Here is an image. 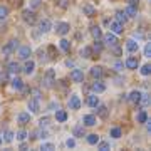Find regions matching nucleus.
<instances>
[{
    "label": "nucleus",
    "instance_id": "31",
    "mask_svg": "<svg viewBox=\"0 0 151 151\" xmlns=\"http://www.w3.org/2000/svg\"><path fill=\"white\" fill-rule=\"evenodd\" d=\"M59 47L62 49L64 52H69V50H70V42L67 40V39H64V37H62V39L59 40Z\"/></svg>",
    "mask_w": 151,
    "mask_h": 151
},
{
    "label": "nucleus",
    "instance_id": "48",
    "mask_svg": "<svg viewBox=\"0 0 151 151\" xmlns=\"http://www.w3.org/2000/svg\"><path fill=\"white\" fill-rule=\"evenodd\" d=\"M111 52H113L114 55H121V54H123V50H121V47H119L118 44H114V45H111Z\"/></svg>",
    "mask_w": 151,
    "mask_h": 151
},
{
    "label": "nucleus",
    "instance_id": "40",
    "mask_svg": "<svg viewBox=\"0 0 151 151\" xmlns=\"http://www.w3.org/2000/svg\"><path fill=\"white\" fill-rule=\"evenodd\" d=\"M121 134H123L121 128H113V129H111V133H109V136H111V138H114V139H119V138H121Z\"/></svg>",
    "mask_w": 151,
    "mask_h": 151
},
{
    "label": "nucleus",
    "instance_id": "26",
    "mask_svg": "<svg viewBox=\"0 0 151 151\" xmlns=\"http://www.w3.org/2000/svg\"><path fill=\"white\" fill-rule=\"evenodd\" d=\"M81 55L84 57V59H91L92 55H94V52H92V47H89V45H84V47H81Z\"/></svg>",
    "mask_w": 151,
    "mask_h": 151
},
{
    "label": "nucleus",
    "instance_id": "53",
    "mask_svg": "<svg viewBox=\"0 0 151 151\" xmlns=\"http://www.w3.org/2000/svg\"><path fill=\"white\" fill-rule=\"evenodd\" d=\"M65 65H67V67H74V60L67 59V60H65Z\"/></svg>",
    "mask_w": 151,
    "mask_h": 151
},
{
    "label": "nucleus",
    "instance_id": "39",
    "mask_svg": "<svg viewBox=\"0 0 151 151\" xmlns=\"http://www.w3.org/2000/svg\"><path fill=\"white\" fill-rule=\"evenodd\" d=\"M116 20H118V22H121V24L124 25V22L128 20V17H126L124 10H118V12H116Z\"/></svg>",
    "mask_w": 151,
    "mask_h": 151
},
{
    "label": "nucleus",
    "instance_id": "43",
    "mask_svg": "<svg viewBox=\"0 0 151 151\" xmlns=\"http://www.w3.org/2000/svg\"><path fill=\"white\" fill-rule=\"evenodd\" d=\"M9 47L12 49V52H15L17 49H19V45H20V44H19V40H17V39H10V40H9Z\"/></svg>",
    "mask_w": 151,
    "mask_h": 151
},
{
    "label": "nucleus",
    "instance_id": "8",
    "mask_svg": "<svg viewBox=\"0 0 151 151\" xmlns=\"http://www.w3.org/2000/svg\"><path fill=\"white\" fill-rule=\"evenodd\" d=\"M123 30H124V27H123L121 22H118V20H111L109 22V32L119 35V34H123Z\"/></svg>",
    "mask_w": 151,
    "mask_h": 151
},
{
    "label": "nucleus",
    "instance_id": "45",
    "mask_svg": "<svg viewBox=\"0 0 151 151\" xmlns=\"http://www.w3.org/2000/svg\"><path fill=\"white\" fill-rule=\"evenodd\" d=\"M139 103H141V106H143V108H146V106H150V96H148V94H141Z\"/></svg>",
    "mask_w": 151,
    "mask_h": 151
},
{
    "label": "nucleus",
    "instance_id": "49",
    "mask_svg": "<svg viewBox=\"0 0 151 151\" xmlns=\"http://www.w3.org/2000/svg\"><path fill=\"white\" fill-rule=\"evenodd\" d=\"M145 57H148V59L151 57V44L150 42H146V45H145Z\"/></svg>",
    "mask_w": 151,
    "mask_h": 151
},
{
    "label": "nucleus",
    "instance_id": "56",
    "mask_svg": "<svg viewBox=\"0 0 151 151\" xmlns=\"http://www.w3.org/2000/svg\"><path fill=\"white\" fill-rule=\"evenodd\" d=\"M2 143H4V136L0 134V146H2Z\"/></svg>",
    "mask_w": 151,
    "mask_h": 151
},
{
    "label": "nucleus",
    "instance_id": "27",
    "mask_svg": "<svg viewBox=\"0 0 151 151\" xmlns=\"http://www.w3.org/2000/svg\"><path fill=\"white\" fill-rule=\"evenodd\" d=\"M32 138H39V139H45L47 138V129L45 128H39L37 131L32 133Z\"/></svg>",
    "mask_w": 151,
    "mask_h": 151
},
{
    "label": "nucleus",
    "instance_id": "46",
    "mask_svg": "<svg viewBox=\"0 0 151 151\" xmlns=\"http://www.w3.org/2000/svg\"><path fill=\"white\" fill-rule=\"evenodd\" d=\"M139 72H141V76H150L151 74V65L150 64H145L139 69Z\"/></svg>",
    "mask_w": 151,
    "mask_h": 151
},
{
    "label": "nucleus",
    "instance_id": "52",
    "mask_svg": "<svg viewBox=\"0 0 151 151\" xmlns=\"http://www.w3.org/2000/svg\"><path fill=\"white\" fill-rule=\"evenodd\" d=\"M123 67H124V64L121 62V60H116V62H114V69L118 70V72H121V70H123Z\"/></svg>",
    "mask_w": 151,
    "mask_h": 151
},
{
    "label": "nucleus",
    "instance_id": "29",
    "mask_svg": "<svg viewBox=\"0 0 151 151\" xmlns=\"http://www.w3.org/2000/svg\"><path fill=\"white\" fill-rule=\"evenodd\" d=\"M103 42H101V39H94V45H92V52H96V54H101L103 52Z\"/></svg>",
    "mask_w": 151,
    "mask_h": 151
},
{
    "label": "nucleus",
    "instance_id": "47",
    "mask_svg": "<svg viewBox=\"0 0 151 151\" xmlns=\"http://www.w3.org/2000/svg\"><path fill=\"white\" fill-rule=\"evenodd\" d=\"M49 124H50V118H47V116L39 119V126H40V128H47Z\"/></svg>",
    "mask_w": 151,
    "mask_h": 151
},
{
    "label": "nucleus",
    "instance_id": "25",
    "mask_svg": "<svg viewBox=\"0 0 151 151\" xmlns=\"http://www.w3.org/2000/svg\"><path fill=\"white\" fill-rule=\"evenodd\" d=\"M82 14L87 17H94L96 15V9L92 5H89V4H86V5H82Z\"/></svg>",
    "mask_w": 151,
    "mask_h": 151
},
{
    "label": "nucleus",
    "instance_id": "3",
    "mask_svg": "<svg viewBox=\"0 0 151 151\" xmlns=\"http://www.w3.org/2000/svg\"><path fill=\"white\" fill-rule=\"evenodd\" d=\"M69 79L72 82H76V84H81V82H84V72H82L81 69H72L69 74Z\"/></svg>",
    "mask_w": 151,
    "mask_h": 151
},
{
    "label": "nucleus",
    "instance_id": "34",
    "mask_svg": "<svg viewBox=\"0 0 151 151\" xmlns=\"http://www.w3.org/2000/svg\"><path fill=\"white\" fill-rule=\"evenodd\" d=\"M14 136H15V138H17L19 141H25V139H27V136H29V133H27L25 129H19Z\"/></svg>",
    "mask_w": 151,
    "mask_h": 151
},
{
    "label": "nucleus",
    "instance_id": "55",
    "mask_svg": "<svg viewBox=\"0 0 151 151\" xmlns=\"http://www.w3.org/2000/svg\"><path fill=\"white\" fill-rule=\"evenodd\" d=\"M128 4H131V5H136V7H138V0H128Z\"/></svg>",
    "mask_w": 151,
    "mask_h": 151
},
{
    "label": "nucleus",
    "instance_id": "14",
    "mask_svg": "<svg viewBox=\"0 0 151 151\" xmlns=\"http://www.w3.org/2000/svg\"><path fill=\"white\" fill-rule=\"evenodd\" d=\"M22 70H24V74H27V76L34 74V70H35V62L30 60V59H27L25 60V64L22 65Z\"/></svg>",
    "mask_w": 151,
    "mask_h": 151
},
{
    "label": "nucleus",
    "instance_id": "51",
    "mask_svg": "<svg viewBox=\"0 0 151 151\" xmlns=\"http://www.w3.org/2000/svg\"><path fill=\"white\" fill-rule=\"evenodd\" d=\"M39 7H40V0H30V9L32 10H35Z\"/></svg>",
    "mask_w": 151,
    "mask_h": 151
},
{
    "label": "nucleus",
    "instance_id": "28",
    "mask_svg": "<svg viewBox=\"0 0 151 151\" xmlns=\"http://www.w3.org/2000/svg\"><path fill=\"white\" fill-rule=\"evenodd\" d=\"M96 113H97V116H99V118H108V108H106V106H101V104H97L96 108Z\"/></svg>",
    "mask_w": 151,
    "mask_h": 151
},
{
    "label": "nucleus",
    "instance_id": "10",
    "mask_svg": "<svg viewBox=\"0 0 151 151\" xmlns=\"http://www.w3.org/2000/svg\"><path fill=\"white\" fill-rule=\"evenodd\" d=\"M50 29H52V22L49 20V19H42V20L39 22V32L40 34L50 32Z\"/></svg>",
    "mask_w": 151,
    "mask_h": 151
},
{
    "label": "nucleus",
    "instance_id": "9",
    "mask_svg": "<svg viewBox=\"0 0 151 151\" xmlns=\"http://www.w3.org/2000/svg\"><path fill=\"white\" fill-rule=\"evenodd\" d=\"M91 91L94 92V94H101V92L106 91V84H104L101 79H96V81L92 82V86H91Z\"/></svg>",
    "mask_w": 151,
    "mask_h": 151
},
{
    "label": "nucleus",
    "instance_id": "6",
    "mask_svg": "<svg viewBox=\"0 0 151 151\" xmlns=\"http://www.w3.org/2000/svg\"><path fill=\"white\" fill-rule=\"evenodd\" d=\"M81 106H82L81 97L77 96V94H72V96L69 97V109H74V111H77V109H81Z\"/></svg>",
    "mask_w": 151,
    "mask_h": 151
},
{
    "label": "nucleus",
    "instance_id": "30",
    "mask_svg": "<svg viewBox=\"0 0 151 151\" xmlns=\"http://www.w3.org/2000/svg\"><path fill=\"white\" fill-rule=\"evenodd\" d=\"M91 35L94 39H101L103 37V30H101V27H99V25H92L91 27Z\"/></svg>",
    "mask_w": 151,
    "mask_h": 151
},
{
    "label": "nucleus",
    "instance_id": "44",
    "mask_svg": "<svg viewBox=\"0 0 151 151\" xmlns=\"http://www.w3.org/2000/svg\"><path fill=\"white\" fill-rule=\"evenodd\" d=\"M55 4L59 9H69L70 5V0H55Z\"/></svg>",
    "mask_w": 151,
    "mask_h": 151
},
{
    "label": "nucleus",
    "instance_id": "13",
    "mask_svg": "<svg viewBox=\"0 0 151 151\" xmlns=\"http://www.w3.org/2000/svg\"><path fill=\"white\" fill-rule=\"evenodd\" d=\"M82 123H84V126H87V128L96 126V124H97L96 114H84V116H82Z\"/></svg>",
    "mask_w": 151,
    "mask_h": 151
},
{
    "label": "nucleus",
    "instance_id": "4",
    "mask_svg": "<svg viewBox=\"0 0 151 151\" xmlns=\"http://www.w3.org/2000/svg\"><path fill=\"white\" fill-rule=\"evenodd\" d=\"M22 19H24V22H27L29 25H34L35 24V12L32 10V9H25V10L22 12Z\"/></svg>",
    "mask_w": 151,
    "mask_h": 151
},
{
    "label": "nucleus",
    "instance_id": "22",
    "mask_svg": "<svg viewBox=\"0 0 151 151\" xmlns=\"http://www.w3.org/2000/svg\"><path fill=\"white\" fill-rule=\"evenodd\" d=\"M84 124H77V126H74V129H72V134L76 136V138H82V136H86V131H84Z\"/></svg>",
    "mask_w": 151,
    "mask_h": 151
},
{
    "label": "nucleus",
    "instance_id": "33",
    "mask_svg": "<svg viewBox=\"0 0 151 151\" xmlns=\"http://www.w3.org/2000/svg\"><path fill=\"white\" fill-rule=\"evenodd\" d=\"M97 150L99 151H108V150H111V145H109V141H101L99 139V143H97Z\"/></svg>",
    "mask_w": 151,
    "mask_h": 151
},
{
    "label": "nucleus",
    "instance_id": "12",
    "mask_svg": "<svg viewBox=\"0 0 151 151\" xmlns=\"http://www.w3.org/2000/svg\"><path fill=\"white\" fill-rule=\"evenodd\" d=\"M126 50L131 52V54H136V52L139 50V44H138V40H134V39H128V40H126Z\"/></svg>",
    "mask_w": 151,
    "mask_h": 151
},
{
    "label": "nucleus",
    "instance_id": "20",
    "mask_svg": "<svg viewBox=\"0 0 151 151\" xmlns=\"http://www.w3.org/2000/svg\"><path fill=\"white\" fill-rule=\"evenodd\" d=\"M124 14H126V17H128V19H133V17H136V14H138V7L128 4V7L124 9Z\"/></svg>",
    "mask_w": 151,
    "mask_h": 151
},
{
    "label": "nucleus",
    "instance_id": "41",
    "mask_svg": "<svg viewBox=\"0 0 151 151\" xmlns=\"http://www.w3.org/2000/svg\"><path fill=\"white\" fill-rule=\"evenodd\" d=\"M2 136H4V141H5V143H12V141H14V131H10V129H7Z\"/></svg>",
    "mask_w": 151,
    "mask_h": 151
},
{
    "label": "nucleus",
    "instance_id": "15",
    "mask_svg": "<svg viewBox=\"0 0 151 151\" xmlns=\"http://www.w3.org/2000/svg\"><path fill=\"white\" fill-rule=\"evenodd\" d=\"M141 94H143V92H141V91H138V89H134V91H131L129 94H128V99H129V103H133V104H139Z\"/></svg>",
    "mask_w": 151,
    "mask_h": 151
},
{
    "label": "nucleus",
    "instance_id": "7",
    "mask_svg": "<svg viewBox=\"0 0 151 151\" xmlns=\"http://www.w3.org/2000/svg\"><path fill=\"white\" fill-rule=\"evenodd\" d=\"M103 44H106V45H114V44H118V35L116 34H113V32H108V34H104L103 37Z\"/></svg>",
    "mask_w": 151,
    "mask_h": 151
},
{
    "label": "nucleus",
    "instance_id": "38",
    "mask_svg": "<svg viewBox=\"0 0 151 151\" xmlns=\"http://www.w3.org/2000/svg\"><path fill=\"white\" fill-rule=\"evenodd\" d=\"M12 54H14V52H12V49L9 47V44H5V45L2 47V57H4V59H7V57H10Z\"/></svg>",
    "mask_w": 151,
    "mask_h": 151
},
{
    "label": "nucleus",
    "instance_id": "37",
    "mask_svg": "<svg viewBox=\"0 0 151 151\" xmlns=\"http://www.w3.org/2000/svg\"><path fill=\"white\" fill-rule=\"evenodd\" d=\"M146 119H148V114H146L145 109H141L139 113L136 114V121H138V123H146Z\"/></svg>",
    "mask_w": 151,
    "mask_h": 151
},
{
    "label": "nucleus",
    "instance_id": "17",
    "mask_svg": "<svg viewBox=\"0 0 151 151\" xmlns=\"http://www.w3.org/2000/svg\"><path fill=\"white\" fill-rule=\"evenodd\" d=\"M27 108L30 113H37L39 109H40V104H39V99H35V97H32V99H29V104Z\"/></svg>",
    "mask_w": 151,
    "mask_h": 151
},
{
    "label": "nucleus",
    "instance_id": "5",
    "mask_svg": "<svg viewBox=\"0 0 151 151\" xmlns=\"http://www.w3.org/2000/svg\"><path fill=\"white\" fill-rule=\"evenodd\" d=\"M70 30V25H69V22H59L57 25H55V34H59V35H67Z\"/></svg>",
    "mask_w": 151,
    "mask_h": 151
},
{
    "label": "nucleus",
    "instance_id": "2",
    "mask_svg": "<svg viewBox=\"0 0 151 151\" xmlns=\"http://www.w3.org/2000/svg\"><path fill=\"white\" fill-rule=\"evenodd\" d=\"M44 86L47 87V89H50V87L54 86L55 82V70L54 69H47L45 70V76H44Z\"/></svg>",
    "mask_w": 151,
    "mask_h": 151
},
{
    "label": "nucleus",
    "instance_id": "32",
    "mask_svg": "<svg viewBox=\"0 0 151 151\" xmlns=\"http://www.w3.org/2000/svg\"><path fill=\"white\" fill-rule=\"evenodd\" d=\"M10 81V72L9 70H0V84H7Z\"/></svg>",
    "mask_w": 151,
    "mask_h": 151
},
{
    "label": "nucleus",
    "instance_id": "23",
    "mask_svg": "<svg viewBox=\"0 0 151 151\" xmlns=\"http://www.w3.org/2000/svg\"><path fill=\"white\" fill-rule=\"evenodd\" d=\"M97 104H99V97H97V94H94V92H92V94H89V96H87V106L94 109Z\"/></svg>",
    "mask_w": 151,
    "mask_h": 151
},
{
    "label": "nucleus",
    "instance_id": "42",
    "mask_svg": "<svg viewBox=\"0 0 151 151\" xmlns=\"http://www.w3.org/2000/svg\"><path fill=\"white\" fill-rule=\"evenodd\" d=\"M7 17H9V9L5 5H0V22L5 20Z\"/></svg>",
    "mask_w": 151,
    "mask_h": 151
},
{
    "label": "nucleus",
    "instance_id": "21",
    "mask_svg": "<svg viewBox=\"0 0 151 151\" xmlns=\"http://www.w3.org/2000/svg\"><path fill=\"white\" fill-rule=\"evenodd\" d=\"M30 118H32V116H30V113H20L19 116H17V123L24 126V124L30 123Z\"/></svg>",
    "mask_w": 151,
    "mask_h": 151
},
{
    "label": "nucleus",
    "instance_id": "19",
    "mask_svg": "<svg viewBox=\"0 0 151 151\" xmlns=\"http://www.w3.org/2000/svg\"><path fill=\"white\" fill-rule=\"evenodd\" d=\"M10 86H12V89H14V91H20L25 84H24V81H22L20 77H17V76H15V77L10 81Z\"/></svg>",
    "mask_w": 151,
    "mask_h": 151
},
{
    "label": "nucleus",
    "instance_id": "1",
    "mask_svg": "<svg viewBox=\"0 0 151 151\" xmlns=\"http://www.w3.org/2000/svg\"><path fill=\"white\" fill-rule=\"evenodd\" d=\"M30 55H32L30 45H19V49H17V57H19V59L27 60V59H30Z\"/></svg>",
    "mask_w": 151,
    "mask_h": 151
},
{
    "label": "nucleus",
    "instance_id": "11",
    "mask_svg": "<svg viewBox=\"0 0 151 151\" xmlns=\"http://www.w3.org/2000/svg\"><path fill=\"white\" fill-rule=\"evenodd\" d=\"M124 67H128V69H131V70H136L138 67H139V60H138V57L129 55V57L126 59V62H124Z\"/></svg>",
    "mask_w": 151,
    "mask_h": 151
},
{
    "label": "nucleus",
    "instance_id": "16",
    "mask_svg": "<svg viewBox=\"0 0 151 151\" xmlns=\"http://www.w3.org/2000/svg\"><path fill=\"white\" fill-rule=\"evenodd\" d=\"M7 70H9L10 74H17V72H20L22 70V67H20V64H19L17 60H10L9 65H7Z\"/></svg>",
    "mask_w": 151,
    "mask_h": 151
},
{
    "label": "nucleus",
    "instance_id": "54",
    "mask_svg": "<svg viewBox=\"0 0 151 151\" xmlns=\"http://www.w3.org/2000/svg\"><path fill=\"white\" fill-rule=\"evenodd\" d=\"M34 97H35V99H40V91H39V89L34 91Z\"/></svg>",
    "mask_w": 151,
    "mask_h": 151
},
{
    "label": "nucleus",
    "instance_id": "35",
    "mask_svg": "<svg viewBox=\"0 0 151 151\" xmlns=\"http://www.w3.org/2000/svg\"><path fill=\"white\" fill-rule=\"evenodd\" d=\"M40 150H42V151H52V150H55V145H54V143L42 141V143H40Z\"/></svg>",
    "mask_w": 151,
    "mask_h": 151
},
{
    "label": "nucleus",
    "instance_id": "36",
    "mask_svg": "<svg viewBox=\"0 0 151 151\" xmlns=\"http://www.w3.org/2000/svg\"><path fill=\"white\" fill-rule=\"evenodd\" d=\"M86 139H87V143H89L91 146H96L97 143H99V139H101V138H99L97 134H87Z\"/></svg>",
    "mask_w": 151,
    "mask_h": 151
},
{
    "label": "nucleus",
    "instance_id": "50",
    "mask_svg": "<svg viewBox=\"0 0 151 151\" xmlns=\"http://www.w3.org/2000/svg\"><path fill=\"white\" fill-rule=\"evenodd\" d=\"M65 146H67V148H70V150H72V148H76V139H74V138H67Z\"/></svg>",
    "mask_w": 151,
    "mask_h": 151
},
{
    "label": "nucleus",
    "instance_id": "18",
    "mask_svg": "<svg viewBox=\"0 0 151 151\" xmlns=\"http://www.w3.org/2000/svg\"><path fill=\"white\" fill-rule=\"evenodd\" d=\"M91 76L94 79H101L104 76V69L101 65H94V67H91Z\"/></svg>",
    "mask_w": 151,
    "mask_h": 151
},
{
    "label": "nucleus",
    "instance_id": "24",
    "mask_svg": "<svg viewBox=\"0 0 151 151\" xmlns=\"http://www.w3.org/2000/svg\"><path fill=\"white\" fill-rule=\"evenodd\" d=\"M55 121L57 123H65L67 121V113L64 109H55Z\"/></svg>",
    "mask_w": 151,
    "mask_h": 151
}]
</instances>
